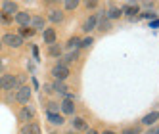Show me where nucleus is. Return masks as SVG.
<instances>
[{
  "mask_svg": "<svg viewBox=\"0 0 159 134\" xmlns=\"http://www.w3.org/2000/svg\"><path fill=\"white\" fill-rule=\"evenodd\" d=\"M16 84H17V81H16L14 75H2L0 77V88H2V90H12Z\"/></svg>",
  "mask_w": 159,
  "mask_h": 134,
  "instance_id": "obj_1",
  "label": "nucleus"
},
{
  "mask_svg": "<svg viewBox=\"0 0 159 134\" xmlns=\"http://www.w3.org/2000/svg\"><path fill=\"white\" fill-rule=\"evenodd\" d=\"M2 42L8 44V46H12V48H19L21 44H23V38H21L19 35H4Z\"/></svg>",
  "mask_w": 159,
  "mask_h": 134,
  "instance_id": "obj_2",
  "label": "nucleus"
},
{
  "mask_svg": "<svg viewBox=\"0 0 159 134\" xmlns=\"http://www.w3.org/2000/svg\"><path fill=\"white\" fill-rule=\"evenodd\" d=\"M52 75L56 77L58 81H63V79H67V75H69V67H65V65H56L54 69H52Z\"/></svg>",
  "mask_w": 159,
  "mask_h": 134,
  "instance_id": "obj_3",
  "label": "nucleus"
},
{
  "mask_svg": "<svg viewBox=\"0 0 159 134\" xmlns=\"http://www.w3.org/2000/svg\"><path fill=\"white\" fill-rule=\"evenodd\" d=\"M29 98H31V88L29 86H21L19 90H17V94H16V100H17L19 104H27Z\"/></svg>",
  "mask_w": 159,
  "mask_h": 134,
  "instance_id": "obj_4",
  "label": "nucleus"
},
{
  "mask_svg": "<svg viewBox=\"0 0 159 134\" xmlns=\"http://www.w3.org/2000/svg\"><path fill=\"white\" fill-rule=\"evenodd\" d=\"M60 107H61V111H63L65 115H71L73 111H75V102H73V98H65Z\"/></svg>",
  "mask_w": 159,
  "mask_h": 134,
  "instance_id": "obj_5",
  "label": "nucleus"
},
{
  "mask_svg": "<svg viewBox=\"0 0 159 134\" xmlns=\"http://www.w3.org/2000/svg\"><path fill=\"white\" fill-rule=\"evenodd\" d=\"M16 12H17V4H16V2H4V4H2V14L14 17Z\"/></svg>",
  "mask_w": 159,
  "mask_h": 134,
  "instance_id": "obj_6",
  "label": "nucleus"
},
{
  "mask_svg": "<svg viewBox=\"0 0 159 134\" xmlns=\"http://www.w3.org/2000/svg\"><path fill=\"white\" fill-rule=\"evenodd\" d=\"M16 21H17L21 27H29L31 17H29V14H27V12H19V14H16Z\"/></svg>",
  "mask_w": 159,
  "mask_h": 134,
  "instance_id": "obj_7",
  "label": "nucleus"
},
{
  "mask_svg": "<svg viewBox=\"0 0 159 134\" xmlns=\"http://www.w3.org/2000/svg\"><path fill=\"white\" fill-rule=\"evenodd\" d=\"M21 134H40V127L37 123H27L23 130H21Z\"/></svg>",
  "mask_w": 159,
  "mask_h": 134,
  "instance_id": "obj_8",
  "label": "nucleus"
},
{
  "mask_svg": "<svg viewBox=\"0 0 159 134\" xmlns=\"http://www.w3.org/2000/svg\"><path fill=\"white\" fill-rule=\"evenodd\" d=\"M33 117H35V111H33L29 105H23V109L19 111V119L21 121H31Z\"/></svg>",
  "mask_w": 159,
  "mask_h": 134,
  "instance_id": "obj_9",
  "label": "nucleus"
},
{
  "mask_svg": "<svg viewBox=\"0 0 159 134\" xmlns=\"http://www.w3.org/2000/svg\"><path fill=\"white\" fill-rule=\"evenodd\" d=\"M96 23H98V17L96 16H90L86 21H84V25H83V29L86 31V33H90V31H92L94 27H96Z\"/></svg>",
  "mask_w": 159,
  "mask_h": 134,
  "instance_id": "obj_10",
  "label": "nucleus"
},
{
  "mask_svg": "<svg viewBox=\"0 0 159 134\" xmlns=\"http://www.w3.org/2000/svg\"><path fill=\"white\" fill-rule=\"evenodd\" d=\"M31 29L35 31V29H44V19L40 16H35V17H31Z\"/></svg>",
  "mask_w": 159,
  "mask_h": 134,
  "instance_id": "obj_11",
  "label": "nucleus"
},
{
  "mask_svg": "<svg viewBox=\"0 0 159 134\" xmlns=\"http://www.w3.org/2000/svg\"><path fill=\"white\" fill-rule=\"evenodd\" d=\"M157 119H159V113H157V111H152V113H148V115L142 119V123H144V125H150V127H152Z\"/></svg>",
  "mask_w": 159,
  "mask_h": 134,
  "instance_id": "obj_12",
  "label": "nucleus"
},
{
  "mask_svg": "<svg viewBox=\"0 0 159 134\" xmlns=\"http://www.w3.org/2000/svg\"><path fill=\"white\" fill-rule=\"evenodd\" d=\"M54 40H56V31L54 29H44V42L54 44Z\"/></svg>",
  "mask_w": 159,
  "mask_h": 134,
  "instance_id": "obj_13",
  "label": "nucleus"
},
{
  "mask_svg": "<svg viewBox=\"0 0 159 134\" xmlns=\"http://www.w3.org/2000/svg\"><path fill=\"white\" fill-rule=\"evenodd\" d=\"M48 121L52 123V125H61L63 123V117L60 113H48Z\"/></svg>",
  "mask_w": 159,
  "mask_h": 134,
  "instance_id": "obj_14",
  "label": "nucleus"
},
{
  "mask_svg": "<svg viewBox=\"0 0 159 134\" xmlns=\"http://www.w3.org/2000/svg\"><path fill=\"white\" fill-rule=\"evenodd\" d=\"M73 127H75V130H86V123H84V119H81V117H75Z\"/></svg>",
  "mask_w": 159,
  "mask_h": 134,
  "instance_id": "obj_15",
  "label": "nucleus"
},
{
  "mask_svg": "<svg viewBox=\"0 0 159 134\" xmlns=\"http://www.w3.org/2000/svg\"><path fill=\"white\" fill-rule=\"evenodd\" d=\"M48 19L54 21V23H60V21L63 19V16H61V12H58V10H52L50 16H48Z\"/></svg>",
  "mask_w": 159,
  "mask_h": 134,
  "instance_id": "obj_16",
  "label": "nucleus"
},
{
  "mask_svg": "<svg viewBox=\"0 0 159 134\" xmlns=\"http://www.w3.org/2000/svg\"><path fill=\"white\" fill-rule=\"evenodd\" d=\"M125 14H127V16H136V14H138V6L127 4V6H125Z\"/></svg>",
  "mask_w": 159,
  "mask_h": 134,
  "instance_id": "obj_17",
  "label": "nucleus"
},
{
  "mask_svg": "<svg viewBox=\"0 0 159 134\" xmlns=\"http://www.w3.org/2000/svg\"><path fill=\"white\" fill-rule=\"evenodd\" d=\"M54 90H56V92H60V94H67V86H65L61 81H58V83L54 84Z\"/></svg>",
  "mask_w": 159,
  "mask_h": 134,
  "instance_id": "obj_18",
  "label": "nucleus"
},
{
  "mask_svg": "<svg viewBox=\"0 0 159 134\" xmlns=\"http://www.w3.org/2000/svg\"><path fill=\"white\" fill-rule=\"evenodd\" d=\"M33 35H35V31L31 27H21L19 29V37H33Z\"/></svg>",
  "mask_w": 159,
  "mask_h": 134,
  "instance_id": "obj_19",
  "label": "nucleus"
},
{
  "mask_svg": "<svg viewBox=\"0 0 159 134\" xmlns=\"http://www.w3.org/2000/svg\"><path fill=\"white\" fill-rule=\"evenodd\" d=\"M48 52H50V56H60L61 54V48L56 46V44H50V50Z\"/></svg>",
  "mask_w": 159,
  "mask_h": 134,
  "instance_id": "obj_20",
  "label": "nucleus"
},
{
  "mask_svg": "<svg viewBox=\"0 0 159 134\" xmlns=\"http://www.w3.org/2000/svg\"><path fill=\"white\" fill-rule=\"evenodd\" d=\"M109 17H111V19H117V17H121V10H117V8H111V10H109Z\"/></svg>",
  "mask_w": 159,
  "mask_h": 134,
  "instance_id": "obj_21",
  "label": "nucleus"
},
{
  "mask_svg": "<svg viewBox=\"0 0 159 134\" xmlns=\"http://www.w3.org/2000/svg\"><path fill=\"white\" fill-rule=\"evenodd\" d=\"M58 111H60V105L58 104H54V102L48 104V113H58Z\"/></svg>",
  "mask_w": 159,
  "mask_h": 134,
  "instance_id": "obj_22",
  "label": "nucleus"
},
{
  "mask_svg": "<svg viewBox=\"0 0 159 134\" xmlns=\"http://www.w3.org/2000/svg\"><path fill=\"white\" fill-rule=\"evenodd\" d=\"M138 132H140V128H138V127H130V128H125L121 134H138Z\"/></svg>",
  "mask_w": 159,
  "mask_h": 134,
  "instance_id": "obj_23",
  "label": "nucleus"
},
{
  "mask_svg": "<svg viewBox=\"0 0 159 134\" xmlns=\"http://www.w3.org/2000/svg\"><path fill=\"white\" fill-rule=\"evenodd\" d=\"M100 29H102V31H107V29H109V21H107L106 17L100 19Z\"/></svg>",
  "mask_w": 159,
  "mask_h": 134,
  "instance_id": "obj_24",
  "label": "nucleus"
},
{
  "mask_svg": "<svg viewBox=\"0 0 159 134\" xmlns=\"http://www.w3.org/2000/svg\"><path fill=\"white\" fill-rule=\"evenodd\" d=\"M75 46H81V38H79V37H73L69 40V48H75Z\"/></svg>",
  "mask_w": 159,
  "mask_h": 134,
  "instance_id": "obj_25",
  "label": "nucleus"
},
{
  "mask_svg": "<svg viewBox=\"0 0 159 134\" xmlns=\"http://www.w3.org/2000/svg\"><path fill=\"white\" fill-rule=\"evenodd\" d=\"M77 6H79L77 0H69V2H65V10H75Z\"/></svg>",
  "mask_w": 159,
  "mask_h": 134,
  "instance_id": "obj_26",
  "label": "nucleus"
},
{
  "mask_svg": "<svg viewBox=\"0 0 159 134\" xmlns=\"http://www.w3.org/2000/svg\"><path fill=\"white\" fill-rule=\"evenodd\" d=\"M0 19H2L4 23H10V21H12L14 17H12V16H6V14H0Z\"/></svg>",
  "mask_w": 159,
  "mask_h": 134,
  "instance_id": "obj_27",
  "label": "nucleus"
},
{
  "mask_svg": "<svg viewBox=\"0 0 159 134\" xmlns=\"http://www.w3.org/2000/svg\"><path fill=\"white\" fill-rule=\"evenodd\" d=\"M92 42H94L92 38H84V40H81V46H84V48H88V46H90V44H92Z\"/></svg>",
  "mask_w": 159,
  "mask_h": 134,
  "instance_id": "obj_28",
  "label": "nucleus"
},
{
  "mask_svg": "<svg viewBox=\"0 0 159 134\" xmlns=\"http://www.w3.org/2000/svg\"><path fill=\"white\" fill-rule=\"evenodd\" d=\"M44 92H46V94L54 92V86H52V84H44Z\"/></svg>",
  "mask_w": 159,
  "mask_h": 134,
  "instance_id": "obj_29",
  "label": "nucleus"
},
{
  "mask_svg": "<svg viewBox=\"0 0 159 134\" xmlns=\"http://www.w3.org/2000/svg\"><path fill=\"white\" fill-rule=\"evenodd\" d=\"M148 134H159V128L157 127H152L150 130H148Z\"/></svg>",
  "mask_w": 159,
  "mask_h": 134,
  "instance_id": "obj_30",
  "label": "nucleus"
},
{
  "mask_svg": "<svg viewBox=\"0 0 159 134\" xmlns=\"http://www.w3.org/2000/svg\"><path fill=\"white\" fill-rule=\"evenodd\" d=\"M86 8L90 10V8H96V2H86Z\"/></svg>",
  "mask_w": 159,
  "mask_h": 134,
  "instance_id": "obj_31",
  "label": "nucleus"
},
{
  "mask_svg": "<svg viewBox=\"0 0 159 134\" xmlns=\"http://www.w3.org/2000/svg\"><path fill=\"white\" fill-rule=\"evenodd\" d=\"M86 134H98V132H96V130H88Z\"/></svg>",
  "mask_w": 159,
  "mask_h": 134,
  "instance_id": "obj_32",
  "label": "nucleus"
},
{
  "mask_svg": "<svg viewBox=\"0 0 159 134\" xmlns=\"http://www.w3.org/2000/svg\"><path fill=\"white\" fill-rule=\"evenodd\" d=\"M104 134H115V132H113V130H106Z\"/></svg>",
  "mask_w": 159,
  "mask_h": 134,
  "instance_id": "obj_33",
  "label": "nucleus"
},
{
  "mask_svg": "<svg viewBox=\"0 0 159 134\" xmlns=\"http://www.w3.org/2000/svg\"><path fill=\"white\" fill-rule=\"evenodd\" d=\"M67 134H77V132H67Z\"/></svg>",
  "mask_w": 159,
  "mask_h": 134,
  "instance_id": "obj_34",
  "label": "nucleus"
},
{
  "mask_svg": "<svg viewBox=\"0 0 159 134\" xmlns=\"http://www.w3.org/2000/svg\"><path fill=\"white\" fill-rule=\"evenodd\" d=\"M0 48H2V44H0Z\"/></svg>",
  "mask_w": 159,
  "mask_h": 134,
  "instance_id": "obj_35",
  "label": "nucleus"
},
{
  "mask_svg": "<svg viewBox=\"0 0 159 134\" xmlns=\"http://www.w3.org/2000/svg\"><path fill=\"white\" fill-rule=\"evenodd\" d=\"M0 65H2V61H0Z\"/></svg>",
  "mask_w": 159,
  "mask_h": 134,
  "instance_id": "obj_36",
  "label": "nucleus"
}]
</instances>
